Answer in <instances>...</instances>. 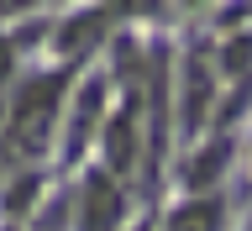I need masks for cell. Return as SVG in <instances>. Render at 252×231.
<instances>
[{"mask_svg":"<svg viewBox=\"0 0 252 231\" xmlns=\"http://www.w3.org/2000/svg\"><path fill=\"white\" fill-rule=\"evenodd\" d=\"M58 105H63V74H37V79L21 84V95H16V105H11V142L21 153H37L47 142Z\"/></svg>","mask_w":252,"mask_h":231,"instance_id":"cell-1","label":"cell"},{"mask_svg":"<svg viewBox=\"0 0 252 231\" xmlns=\"http://www.w3.org/2000/svg\"><path fill=\"white\" fill-rule=\"evenodd\" d=\"M121 221V195L105 173H90L84 179V200H79V231H116Z\"/></svg>","mask_w":252,"mask_h":231,"instance_id":"cell-2","label":"cell"},{"mask_svg":"<svg viewBox=\"0 0 252 231\" xmlns=\"http://www.w3.org/2000/svg\"><path fill=\"white\" fill-rule=\"evenodd\" d=\"M100 110H105V84H100V79H90V84H84V95H79V105H74V126H68V153H79V147L94 137V121H100Z\"/></svg>","mask_w":252,"mask_h":231,"instance_id":"cell-3","label":"cell"},{"mask_svg":"<svg viewBox=\"0 0 252 231\" xmlns=\"http://www.w3.org/2000/svg\"><path fill=\"white\" fill-rule=\"evenodd\" d=\"M220 210H226V205H220L216 195H210V200H189V205H179L168 216V231H220V221H226Z\"/></svg>","mask_w":252,"mask_h":231,"instance_id":"cell-4","label":"cell"},{"mask_svg":"<svg viewBox=\"0 0 252 231\" xmlns=\"http://www.w3.org/2000/svg\"><path fill=\"white\" fill-rule=\"evenodd\" d=\"M100 32H105V11H90V16H74L68 27L58 32V47L63 53H90L100 42Z\"/></svg>","mask_w":252,"mask_h":231,"instance_id":"cell-5","label":"cell"},{"mask_svg":"<svg viewBox=\"0 0 252 231\" xmlns=\"http://www.w3.org/2000/svg\"><path fill=\"white\" fill-rule=\"evenodd\" d=\"M131 158H137V121L116 116L110 121V173H131Z\"/></svg>","mask_w":252,"mask_h":231,"instance_id":"cell-6","label":"cell"},{"mask_svg":"<svg viewBox=\"0 0 252 231\" xmlns=\"http://www.w3.org/2000/svg\"><path fill=\"white\" fill-rule=\"evenodd\" d=\"M189 105H184V116H189V126H200L205 121V95H210V79H205V58L200 53H194V58H189Z\"/></svg>","mask_w":252,"mask_h":231,"instance_id":"cell-7","label":"cell"},{"mask_svg":"<svg viewBox=\"0 0 252 231\" xmlns=\"http://www.w3.org/2000/svg\"><path fill=\"white\" fill-rule=\"evenodd\" d=\"M226 153H231L226 142H216L210 153H200V158H194V168H189V184H194V189H200V184H210V179L220 173V163H226Z\"/></svg>","mask_w":252,"mask_h":231,"instance_id":"cell-8","label":"cell"},{"mask_svg":"<svg viewBox=\"0 0 252 231\" xmlns=\"http://www.w3.org/2000/svg\"><path fill=\"white\" fill-rule=\"evenodd\" d=\"M247 58H252L247 37H236V47H231V53H226V63H231V68H242V63H247Z\"/></svg>","mask_w":252,"mask_h":231,"instance_id":"cell-9","label":"cell"},{"mask_svg":"<svg viewBox=\"0 0 252 231\" xmlns=\"http://www.w3.org/2000/svg\"><path fill=\"white\" fill-rule=\"evenodd\" d=\"M27 5H37V0H0V16H16V11H27Z\"/></svg>","mask_w":252,"mask_h":231,"instance_id":"cell-10","label":"cell"},{"mask_svg":"<svg viewBox=\"0 0 252 231\" xmlns=\"http://www.w3.org/2000/svg\"><path fill=\"white\" fill-rule=\"evenodd\" d=\"M11 74V42H5V37H0V79Z\"/></svg>","mask_w":252,"mask_h":231,"instance_id":"cell-11","label":"cell"},{"mask_svg":"<svg viewBox=\"0 0 252 231\" xmlns=\"http://www.w3.org/2000/svg\"><path fill=\"white\" fill-rule=\"evenodd\" d=\"M184 5H200V0H184Z\"/></svg>","mask_w":252,"mask_h":231,"instance_id":"cell-12","label":"cell"},{"mask_svg":"<svg viewBox=\"0 0 252 231\" xmlns=\"http://www.w3.org/2000/svg\"><path fill=\"white\" fill-rule=\"evenodd\" d=\"M247 231H252V226H247Z\"/></svg>","mask_w":252,"mask_h":231,"instance_id":"cell-13","label":"cell"}]
</instances>
